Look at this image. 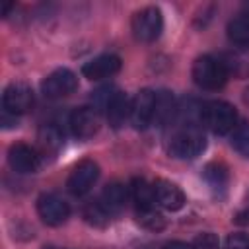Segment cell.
<instances>
[{"label": "cell", "instance_id": "obj_28", "mask_svg": "<svg viewBox=\"0 0 249 249\" xmlns=\"http://www.w3.org/2000/svg\"><path fill=\"white\" fill-rule=\"evenodd\" d=\"M243 103L249 107V88H245V91H243Z\"/></svg>", "mask_w": 249, "mask_h": 249}, {"label": "cell", "instance_id": "obj_1", "mask_svg": "<svg viewBox=\"0 0 249 249\" xmlns=\"http://www.w3.org/2000/svg\"><path fill=\"white\" fill-rule=\"evenodd\" d=\"M202 123L214 132V134H228L237 126V111L228 101H208L202 105L200 111Z\"/></svg>", "mask_w": 249, "mask_h": 249}, {"label": "cell", "instance_id": "obj_24", "mask_svg": "<svg viewBox=\"0 0 249 249\" xmlns=\"http://www.w3.org/2000/svg\"><path fill=\"white\" fill-rule=\"evenodd\" d=\"M231 146L233 150L247 158L249 160V123H243V124H237L233 128V134H231Z\"/></svg>", "mask_w": 249, "mask_h": 249}, {"label": "cell", "instance_id": "obj_5", "mask_svg": "<svg viewBox=\"0 0 249 249\" xmlns=\"http://www.w3.org/2000/svg\"><path fill=\"white\" fill-rule=\"evenodd\" d=\"M78 88V78L68 68H56L41 82V91L49 99H60L74 93Z\"/></svg>", "mask_w": 249, "mask_h": 249}, {"label": "cell", "instance_id": "obj_16", "mask_svg": "<svg viewBox=\"0 0 249 249\" xmlns=\"http://www.w3.org/2000/svg\"><path fill=\"white\" fill-rule=\"evenodd\" d=\"M202 179H204V183L208 185L210 191H214L216 195H224L226 189H228V183H230V173H228V167L224 163L212 161L204 167Z\"/></svg>", "mask_w": 249, "mask_h": 249}, {"label": "cell", "instance_id": "obj_13", "mask_svg": "<svg viewBox=\"0 0 249 249\" xmlns=\"http://www.w3.org/2000/svg\"><path fill=\"white\" fill-rule=\"evenodd\" d=\"M121 70V58L117 54H99L82 66V74L88 80H103Z\"/></svg>", "mask_w": 249, "mask_h": 249}, {"label": "cell", "instance_id": "obj_15", "mask_svg": "<svg viewBox=\"0 0 249 249\" xmlns=\"http://www.w3.org/2000/svg\"><path fill=\"white\" fill-rule=\"evenodd\" d=\"M222 64L228 72V76L235 78H249V51L245 49H233L222 54Z\"/></svg>", "mask_w": 249, "mask_h": 249}, {"label": "cell", "instance_id": "obj_4", "mask_svg": "<svg viewBox=\"0 0 249 249\" xmlns=\"http://www.w3.org/2000/svg\"><path fill=\"white\" fill-rule=\"evenodd\" d=\"M206 148V138L198 128H185L171 136L167 152L177 160H193Z\"/></svg>", "mask_w": 249, "mask_h": 249}, {"label": "cell", "instance_id": "obj_14", "mask_svg": "<svg viewBox=\"0 0 249 249\" xmlns=\"http://www.w3.org/2000/svg\"><path fill=\"white\" fill-rule=\"evenodd\" d=\"M130 105H132V99L124 91L115 93V97L111 99V103L105 109L107 121L113 128H121L126 121H130Z\"/></svg>", "mask_w": 249, "mask_h": 249}, {"label": "cell", "instance_id": "obj_25", "mask_svg": "<svg viewBox=\"0 0 249 249\" xmlns=\"http://www.w3.org/2000/svg\"><path fill=\"white\" fill-rule=\"evenodd\" d=\"M191 249H220V241L212 231L198 233L191 243Z\"/></svg>", "mask_w": 249, "mask_h": 249}, {"label": "cell", "instance_id": "obj_20", "mask_svg": "<svg viewBox=\"0 0 249 249\" xmlns=\"http://www.w3.org/2000/svg\"><path fill=\"white\" fill-rule=\"evenodd\" d=\"M111 216L113 214L99 200H91L84 206V220L93 228H107L111 222Z\"/></svg>", "mask_w": 249, "mask_h": 249}, {"label": "cell", "instance_id": "obj_7", "mask_svg": "<svg viewBox=\"0 0 249 249\" xmlns=\"http://www.w3.org/2000/svg\"><path fill=\"white\" fill-rule=\"evenodd\" d=\"M37 214L47 226H60L70 216V206L54 193H43L37 198Z\"/></svg>", "mask_w": 249, "mask_h": 249}, {"label": "cell", "instance_id": "obj_11", "mask_svg": "<svg viewBox=\"0 0 249 249\" xmlns=\"http://www.w3.org/2000/svg\"><path fill=\"white\" fill-rule=\"evenodd\" d=\"M68 124L72 128V134L78 138H91L93 134H97L101 119H99V111L95 107H78L70 113Z\"/></svg>", "mask_w": 249, "mask_h": 249}, {"label": "cell", "instance_id": "obj_3", "mask_svg": "<svg viewBox=\"0 0 249 249\" xmlns=\"http://www.w3.org/2000/svg\"><path fill=\"white\" fill-rule=\"evenodd\" d=\"M130 29L136 41L140 43H152L160 37L161 29H163V16L160 12V8L156 6H148L138 10L132 16L130 21Z\"/></svg>", "mask_w": 249, "mask_h": 249}, {"label": "cell", "instance_id": "obj_29", "mask_svg": "<svg viewBox=\"0 0 249 249\" xmlns=\"http://www.w3.org/2000/svg\"><path fill=\"white\" fill-rule=\"evenodd\" d=\"M43 249H62V247H56V245H45Z\"/></svg>", "mask_w": 249, "mask_h": 249}, {"label": "cell", "instance_id": "obj_17", "mask_svg": "<svg viewBox=\"0 0 249 249\" xmlns=\"http://www.w3.org/2000/svg\"><path fill=\"white\" fill-rule=\"evenodd\" d=\"M130 196L136 204V210H148V208H156V196H154V187L142 179V177H136L132 179L130 183Z\"/></svg>", "mask_w": 249, "mask_h": 249}, {"label": "cell", "instance_id": "obj_6", "mask_svg": "<svg viewBox=\"0 0 249 249\" xmlns=\"http://www.w3.org/2000/svg\"><path fill=\"white\" fill-rule=\"evenodd\" d=\"M97 177H99V165L93 160H82L70 171L66 179V189L74 196H82L95 185Z\"/></svg>", "mask_w": 249, "mask_h": 249}, {"label": "cell", "instance_id": "obj_8", "mask_svg": "<svg viewBox=\"0 0 249 249\" xmlns=\"http://www.w3.org/2000/svg\"><path fill=\"white\" fill-rule=\"evenodd\" d=\"M35 103V97H33V91L27 84L23 82H12L4 93H2V105H4V111L6 113H12L14 117L16 115H21V113H27Z\"/></svg>", "mask_w": 249, "mask_h": 249}, {"label": "cell", "instance_id": "obj_9", "mask_svg": "<svg viewBox=\"0 0 249 249\" xmlns=\"http://www.w3.org/2000/svg\"><path fill=\"white\" fill-rule=\"evenodd\" d=\"M8 163L16 173H33L41 165V156L33 146L16 142L8 150Z\"/></svg>", "mask_w": 249, "mask_h": 249}, {"label": "cell", "instance_id": "obj_27", "mask_svg": "<svg viewBox=\"0 0 249 249\" xmlns=\"http://www.w3.org/2000/svg\"><path fill=\"white\" fill-rule=\"evenodd\" d=\"M161 249H191V243H185V241L173 239V241L163 243V245H161Z\"/></svg>", "mask_w": 249, "mask_h": 249}, {"label": "cell", "instance_id": "obj_2", "mask_svg": "<svg viewBox=\"0 0 249 249\" xmlns=\"http://www.w3.org/2000/svg\"><path fill=\"white\" fill-rule=\"evenodd\" d=\"M228 72L220 58L204 54L198 56L193 64V80L202 89H220L226 84Z\"/></svg>", "mask_w": 249, "mask_h": 249}, {"label": "cell", "instance_id": "obj_12", "mask_svg": "<svg viewBox=\"0 0 249 249\" xmlns=\"http://www.w3.org/2000/svg\"><path fill=\"white\" fill-rule=\"evenodd\" d=\"M154 187V196L158 206L169 210V212H177L185 206V193L171 181L167 179H156L152 183Z\"/></svg>", "mask_w": 249, "mask_h": 249}, {"label": "cell", "instance_id": "obj_18", "mask_svg": "<svg viewBox=\"0 0 249 249\" xmlns=\"http://www.w3.org/2000/svg\"><path fill=\"white\" fill-rule=\"evenodd\" d=\"M126 196H128L126 187H124L123 183H119V181H113V183H109V185L103 189V193H101V196H99V202H101L111 214H115V212H119V210L124 206Z\"/></svg>", "mask_w": 249, "mask_h": 249}, {"label": "cell", "instance_id": "obj_10", "mask_svg": "<svg viewBox=\"0 0 249 249\" xmlns=\"http://www.w3.org/2000/svg\"><path fill=\"white\" fill-rule=\"evenodd\" d=\"M156 113V93L152 89H140L132 97L130 105V124L134 128H146L154 121Z\"/></svg>", "mask_w": 249, "mask_h": 249}, {"label": "cell", "instance_id": "obj_23", "mask_svg": "<svg viewBox=\"0 0 249 249\" xmlns=\"http://www.w3.org/2000/svg\"><path fill=\"white\" fill-rule=\"evenodd\" d=\"M136 220L140 226H144L150 231H161L165 228V218L158 208H148V210H136Z\"/></svg>", "mask_w": 249, "mask_h": 249}, {"label": "cell", "instance_id": "obj_21", "mask_svg": "<svg viewBox=\"0 0 249 249\" xmlns=\"http://www.w3.org/2000/svg\"><path fill=\"white\" fill-rule=\"evenodd\" d=\"M39 144L43 146L45 152H56L60 146H62V140H64V134L58 126H54L53 123L51 124H43L39 128Z\"/></svg>", "mask_w": 249, "mask_h": 249}, {"label": "cell", "instance_id": "obj_22", "mask_svg": "<svg viewBox=\"0 0 249 249\" xmlns=\"http://www.w3.org/2000/svg\"><path fill=\"white\" fill-rule=\"evenodd\" d=\"M177 113V105L173 101V95L167 93V91H161V93H156V113H154V121L163 124L167 123L173 115Z\"/></svg>", "mask_w": 249, "mask_h": 249}, {"label": "cell", "instance_id": "obj_19", "mask_svg": "<svg viewBox=\"0 0 249 249\" xmlns=\"http://www.w3.org/2000/svg\"><path fill=\"white\" fill-rule=\"evenodd\" d=\"M228 37L237 47H249V14H239L228 23Z\"/></svg>", "mask_w": 249, "mask_h": 249}, {"label": "cell", "instance_id": "obj_26", "mask_svg": "<svg viewBox=\"0 0 249 249\" xmlns=\"http://www.w3.org/2000/svg\"><path fill=\"white\" fill-rule=\"evenodd\" d=\"M224 249H249V237L245 233H230L226 237Z\"/></svg>", "mask_w": 249, "mask_h": 249}]
</instances>
